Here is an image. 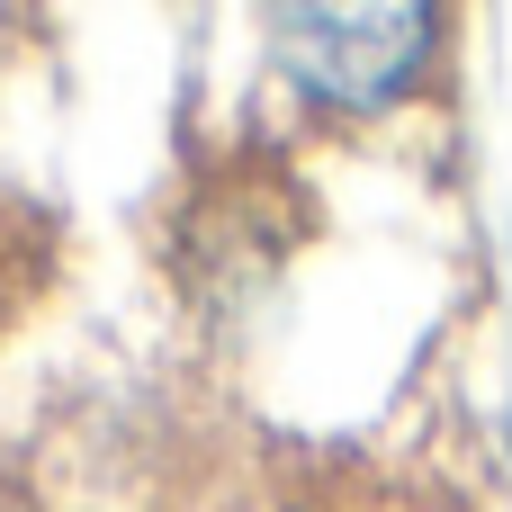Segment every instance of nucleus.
I'll return each instance as SVG.
<instances>
[{"mask_svg":"<svg viewBox=\"0 0 512 512\" xmlns=\"http://www.w3.org/2000/svg\"><path fill=\"white\" fill-rule=\"evenodd\" d=\"M36 270H45V216H36L27 198L0 189V306H9Z\"/></svg>","mask_w":512,"mask_h":512,"instance_id":"nucleus-2","label":"nucleus"},{"mask_svg":"<svg viewBox=\"0 0 512 512\" xmlns=\"http://www.w3.org/2000/svg\"><path fill=\"white\" fill-rule=\"evenodd\" d=\"M441 9H279L270 72L324 117H387L441 63Z\"/></svg>","mask_w":512,"mask_h":512,"instance_id":"nucleus-1","label":"nucleus"}]
</instances>
